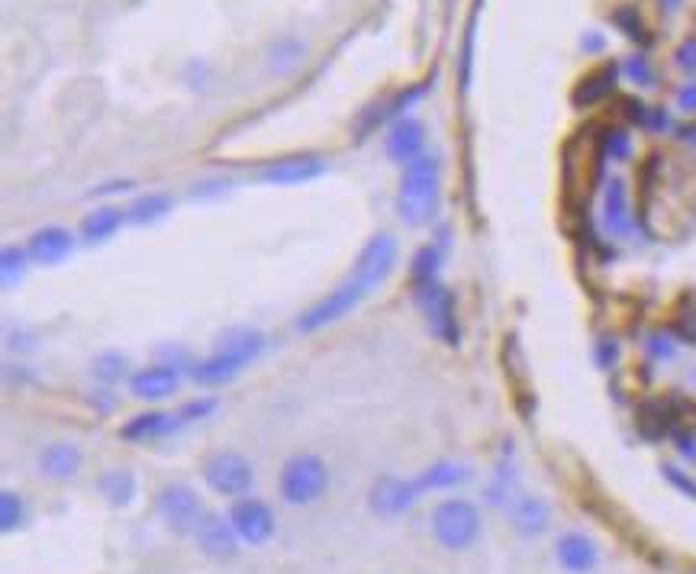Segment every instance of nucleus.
<instances>
[{"label":"nucleus","mask_w":696,"mask_h":574,"mask_svg":"<svg viewBox=\"0 0 696 574\" xmlns=\"http://www.w3.org/2000/svg\"><path fill=\"white\" fill-rule=\"evenodd\" d=\"M439 200H442V162L435 152H423L413 162L403 165L397 213L406 226H426L439 213Z\"/></svg>","instance_id":"nucleus-1"},{"label":"nucleus","mask_w":696,"mask_h":574,"mask_svg":"<svg viewBox=\"0 0 696 574\" xmlns=\"http://www.w3.org/2000/svg\"><path fill=\"white\" fill-rule=\"evenodd\" d=\"M261 349H265V336H261L258 329H232V333L220 339V346H216L210 358H203V362L194 365L191 375L197 384H207V387L226 384L236 378L245 365H252L261 355Z\"/></svg>","instance_id":"nucleus-2"},{"label":"nucleus","mask_w":696,"mask_h":574,"mask_svg":"<svg viewBox=\"0 0 696 574\" xmlns=\"http://www.w3.org/2000/svg\"><path fill=\"white\" fill-rule=\"evenodd\" d=\"M329 491V468L319 455L300 452L287 458L278 478V494L290 507H310Z\"/></svg>","instance_id":"nucleus-3"},{"label":"nucleus","mask_w":696,"mask_h":574,"mask_svg":"<svg viewBox=\"0 0 696 574\" xmlns=\"http://www.w3.org/2000/svg\"><path fill=\"white\" fill-rule=\"evenodd\" d=\"M432 536L452 552L471 549L477 536H481V513H477L471 500L448 497L432 510Z\"/></svg>","instance_id":"nucleus-4"},{"label":"nucleus","mask_w":696,"mask_h":574,"mask_svg":"<svg viewBox=\"0 0 696 574\" xmlns=\"http://www.w3.org/2000/svg\"><path fill=\"white\" fill-rule=\"evenodd\" d=\"M203 481L213 494L239 500L252 491L255 484V471L252 462L239 452H213L207 462H203Z\"/></svg>","instance_id":"nucleus-5"},{"label":"nucleus","mask_w":696,"mask_h":574,"mask_svg":"<svg viewBox=\"0 0 696 574\" xmlns=\"http://www.w3.org/2000/svg\"><path fill=\"white\" fill-rule=\"evenodd\" d=\"M155 510L165 520V526L178 536H194L203 523V504L187 484H168L155 497Z\"/></svg>","instance_id":"nucleus-6"},{"label":"nucleus","mask_w":696,"mask_h":574,"mask_svg":"<svg viewBox=\"0 0 696 574\" xmlns=\"http://www.w3.org/2000/svg\"><path fill=\"white\" fill-rule=\"evenodd\" d=\"M419 310H423L426 326L432 329L435 339H442L445 346H458V317H455V297L445 284L429 281L416 287Z\"/></svg>","instance_id":"nucleus-7"},{"label":"nucleus","mask_w":696,"mask_h":574,"mask_svg":"<svg viewBox=\"0 0 696 574\" xmlns=\"http://www.w3.org/2000/svg\"><path fill=\"white\" fill-rule=\"evenodd\" d=\"M365 297H368L365 287H361L355 278H348V281H342V284L336 287V291L319 300V304H313L307 313H300L297 329H300V333H316V329L339 323V320L348 317V313H352Z\"/></svg>","instance_id":"nucleus-8"},{"label":"nucleus","mask_w":696,"mask_h":574,"mask_svg":"<svg viewBox=\"0 0 696 574\" xmlns=\"http://www.w3.org/2000/svg\"><path fill=\"white\" fill-rule=\"evenodd\" d=\"M394 265H397V239L390 233H377L365 242V249L358 252L352 278L365 287V294H371L374 287H381L390 278Z\"/></svg>","instance_id":"nucleus-9"},{"label":"nucleus","mask_w":696,"mask_h":574,"mask_svg":"<svg viewBox=\"0 0 696 574\" xmlns=\"http://www.w3.org/2000/svg\"><path fill=\"white\" fill-rule=\"evenodd\" d=\"M229 523L245 545H265L274 536V513L265 500L242 497L229 510Z\"/></svg>","instance_id":"nucleus-10"},{"label":"nucleus","mask_w":696,"mask_h":574,"mask_svg":"<svg viewBox=\"0 0 696 574\" xmlns=\"http://www.w3.org/2000/svg\"><path fill=\"white\" fill-rule=\"evenodd\" d=\"M423 494H426V487L419 484V478H413V481L381 478L371 487V510L377 516H384V520H394V516L410 510Z\"/></svg>","instance_id":"nucleus-11"},{"label":"nucleus","mask_w":696,"mask_h":574,"mask_svg":"<svg viewBox=\"0 0 696 574\" xmlns=\"http://www.w3.org/2000/svg\"><path fill=\"white\" fill-rule=\"evenodd\" d=\"M194 539H197V549L207 558H213V562H229V558H236L239 542H242L236 536V529H232V523H226L223 516H216V513L203 516Z\"/></svg>","instance_id":"nucleus-12"},{"label":"nucleus","mask_w":696,"mask_h":574,"mask_svg":"<svg viewBox=\"0 0 696 574\" xmlns=\"http://www.w3.org/2000/svg\"><path fill=\"white\" fill-rule=\"evenodd\" d=\"M603 226L613 239H629L632 236V210H629V191L622 178H609L606 181V194H603Z\"/></svg>","instance_id":"nucleus-13"},{"label":"nucleus","mask_w":696,"mask_h":574,"mask_svg":"<svg viewBox=\"0 0 696 574\" xmlns=\"http://www.w3.org/2000/svg\"><path fill=\"white\" fill-rule=\"evenodd\" d=\"M326 171V162L319 155H290V159H281L268 165L258 175V181L265 184H307L313 178H319Z\"/></svg>","instance_id":"nucleus-14"},{"label":"nucleus","mask_w":696,"mask_h":574,"mask_svg":"<svg viewBox=\"0 0 696 574\" xmlns=\"http://www.w3.org/2000/svg\"><path fill=\"white\" fill-rule=\"evenodd\" d=\"M423 146H426V126L413 120V117H400L394 120V126H390L387 133V155L394 162H413L416 155H423Z\"/></svg>","instance_id":"nucleus-15"},{"label":"nucleus","mask_w":696,"mask_h":574,"mask_svg":"<svg viewBox=\"0 0 696 574\" xmlns=\"http://www.w3.org/2000/svg\"><path fill=\"white\" fill-rule=\"evenodd\" d=\"M71 249H75V239H71L65 226H42L29 239V255H33V262L42 265H62Z\"/></svg>","instance_id":"nucleus-16"},{"label":"nucleus","mask_w":696,"mask_h":574,"mask_svg":"<svg viewBox=\"0 0 696 574\" xmlns=\"http://www.w3.org/2000/svg\"><path fill=\"white\" fill-rule=\"evenodd\" d=\"M178 368L174 365H152V368H142L129 381V391L139 400H165L168 394L178 391Z\"/></svg>","instance_id":"nucleus-17"},{"label":"nucleus","mask_w":696,"mask_h":574,"mask_svg":"<svg viewBox=\"0 0 696 574\" xmlns=\"http://www.w3.org/2000/svg\"><path fill=\"white\" fill-rule=\"evenodd\" d=\"M555 555H558L561 568L571 571V574H587V571L597 568V562H600L597 545H593L587 536H580V533L561 536L558 545H555Z\"/></svg>","instance_id":"nucleus-18"},{"label":"nucleus","mask_w":696,"mask_h":574,"mask_svg":"<svg viewBox=\"0 0 696 574\" xmlns=\"http://www.w3.org/2000/svg\"><path fill=\"white\" fill-rule=\"evenodd\" d=\"M39 471L49 481H71L81 471V452L71 442H52L39 452Z\"/></svg>","instance_id":"nucleus-19"},{"label":"nucleus","mask_w":696,"mask_h":574,"mask_svg":"<svg viewBox=\"0 0 696 574\" xmlns=\"http://www.w3.org/2000/svg\"><path fill=\"white\" fill-rule=\"evenodd\" d=\"M616 75H619V65H616V62H609V65H603V68L593 71V75L580 78V84H577L574 94H571L574 107H593V104H600L603 97L613 94V88H616Z\"/></svg>","instance_id":"nucleus-20"},{"label":"nucleus","mask_w":696,"mask_h":574,"mask_svg":"<svg viewBox=\"0 0 696 574\" xmlns=\"http://www.w3.org/2000/svg\"><path fill=\"white\" fill-rule=\"evenodd\" d=\"M168 433H174V416L162 413V410H152V413L133 416V420L120 429V439H126V442H152V439H162Z\"/></svg>","instance_id":"nucleus-21"},{"label":"nucleus","mask_w":696,"mask_h":574,"mask_svg":"<svg viewBox=\"0 0 696 574\" xmlns=\"http://www.w3.org/2000/svg\"><path fill=\"white\" fill-rule=\"evenodd\" d=\"M100 494H104V500L110 507H129L136 500V475L126 468H110L100 475L97 481Z\"/></svg>","instance_id":"nucleus-22"},{"label":"nucleus","mask_w":696,"mask_h":574,"mask_svg":"<svg viewBox=\"0 0 696 574\" xmlns=\"http://www.w3.org/2000/svg\"><path fill=\"white\" fill-rule=\"evenodd\" d=\"M548 520H551V510L542 497H522L513 507V526L522 536H542L548 529Z\"/></svg>","instance_id":"nucleus-23"},{"label":"nucleus","mask_w":696,"mask_h":574,"mask_svg":"<svg viewBox=\"0 0 696 574\" xmlns=\"http://www.w3.org/2000/svg\"><path fill=\"white\" fill-rule=\"evenodd\" d=\"M303 52H307V46L294 36L274 39L268 46V68L274 71V75H290V71L303 62Z\"/></svg>","instance_id":"nucleus-24"},{"label":"nucleus","mask_w":696,"mask_h":574,"mask_svg":"<svg viewBox=\"0 0 696 574\" xmlns=\"http://www.w3.org/2000/svg\"><path fill=\"white\" fill-rule=\"evenodd\" d=\"M468 478H471V471L458 462H435L419 475V484H423L426 491H445V487H461Z\"/></svg>","instance_id":"nucleus-25"},{"label":"nucleus","mask_w":696,"mask_h":574,"mask_svg":"<svg viewBox=\"0 0 696 574\" xmlns=\"http://www.w3.org/2000/svg\"><path fill=\"white\" fill-rule=\"evenodd\" d=\"M123 223V210H116V207H100L94 213H87L84 223H81V233L87 242H104L110 239L116 229H120Z\"/></svg>","instance_id":"nucleus-26"},{"label":"nucleus","mask_w":696,"mask_h":574,"mask_svg":"<svg viewBox=\"0 0 696 574\" xmlns=\"http://www.w3.org/2000/svg\"><path fill=\"white\" fill-rule=\"evenodd\" d=\"M168 210H171V197L168 194H145V197L136 200L133 207H129V220L145 226V223L162 220Z\"/></svg>","instance_id":"nucleus-27"},{"label":"nucleus","mask_w":696,"mask_h":574,"mask_svg":"<svg viewBox=\"0 0 696 574\" xmlns=\"http://www.w3.org/2000/svg\"><path fill=\"white\" fill-rule=\"evenodd\" d=\"M26 258H33L29 249H17V246H4V252H0V278H4L7 291H13L26 275Z\"/></svg>","instance_id":"nucleus-28"},{"label":"nucleus","mask_w":696,"mask_h":574,"mask_svg":"<svg viewBox=\"0 0 696 574\" xmlns=\"http://www.w3.org/2000/svg\"><path fill=\"white\" fill-rule=\"evenodd\" d=\"M26 520V504L23 497L17 491H0V529L4 533H13V529H20Z\"/></svg>","instance_id":"nucleus-29"},{"label":"nucleus","mask_w":696,"mask_h":574,"mask_svg":"<svg viewBox=\"0 0 696 574\" xmlns=\"http://www.w3.org/2000/svg\"><path fill=\"white\" fill-rule=\"evenodd\" d=\"M439 265H442V252L439 246H426L419 249L416 262H413V284H429V281H439L435 275H439Z\"/></svg>","instance_id":"nucleus-30"},{"label":"nucleus","mask_w":696,"mask_h":574,"mask_svg":"<svg viewBox=\"0 0 696 574\" xmlns=\"http://www.w3.org/2000/svg\"><path fill=\"white\" fill-rule=\"evenodd\" d=\"M638 429H642V436L648 439H658L664 429H667V407L658 404V400H648V404H642V416H638Z\"/></svg>","instance_id":"nucleus-31"},{"label":"nucleus","mask_w":696,"mask_h":574,"mask_svg":"<svg viewBox=\"0 0 696 574\" xmlns=\"http://www.w3.org/2000/svg\"><path fill=\"white\" fill-rule=\"evenodd\" d=\"M600 142H603V155L613 162H626L632 155V139H629L626 129H606Z\"/></svg>","instance_id":"nucleus-32"},{"label":"nucleus","mask_w":696,"mask_h":574,"mask_svg":"<svg viewBox=\"0 0 696 574\" xmlns=\"http://www.w3.org/2000/svg\"><path fill=\"white\" fill-rule=\"evenodd\" d=\"M123 375H126V355H120V352H104V355L94 358V378L113 384V381H120Z\"/></svg>","instance_id":"nucleus-33"},{"label":"nucleus","mask_w":696,"mask_h":574,"mask_svg":"<svg viewBox=\"0 0 696 574\" xmlns=\"http://www.w3.org/2000/svg\"><path fill=\"white\" fill-rule=\"evenodd\" d=\"M216 400L213 397H200V400H191V404L187 407H181L178 413H171L174 416V433H178L181 426H187V423H197V420H203V416H210V413H216Z\"/></svg>","instance_id":"nucleus-34"},{"label":"nucleus","mask_w":696,"mask_h":574,"mask_svg":"<svg viewBox=\"0 0 696 574\" xmlns=\"http://www.w3.org/2000/svg\"><path fill=\"white\" fill-rule=\"evenodd\" d=\"M613 23H616L619 30L626 33L629 39H635V42H648L645 23H642V17H638V10H635V7H619V10H613Z\"/></svg>","instance_id":"nucleus-35"},{"label":"nucleus","mask_w":696,"mask_h":574,"mask_svg":"<svg viewBox=\"0 0 696 574\" xmlns=\"http://www.w3.org/2000/svg\"><path fill=\"white\" fill-rule=\"evenodd\" d=\"M674 329H677V336H680V339L690 342V346H696V294L684 297V307L677 310V323H674Z\"/></svg>","instance_id":"nucleus-36"},{"label":"nucleus","mask_w":696,"mask_h":574,"mask_svg":"<svg viewBox=\"0 0 696 574\" xmlns=\"http://www.w3.org/2000/svg\"><path fill=\"white\" fill-rule=\"evenodd\" d=\"M622 68H626L629 81L642 84V88H651V84H655V71H651V62L645 59V55H632Z\"/></svg>","instance_id":"nucleus-37"},{"label":"nucleus","mask_w":696,"mask_h":574,"mask_svg":"<svg viewBox=\"0 0 696 574\" xmlns=\"http://www.w3.org/2000/svg\"><path fill=\"white\" fill-rule=\"evenodd\" d=\"M661 475H664L667 481H671L680 494H687V497H693V500H696V481H693L690 475H684V471L674 468V465H661Z\"/></svg>","instance_id":"nucleus-38"},{"label":"nucleus","mask_w":696,"mask_h":574,"mask_svg":"<svg viewBox=\"0 0 696 574\" xmlns=\"http://www.w3.org/2000/svg\"><path fill=\"white\" fill-rule=\"evenodd\" d=\"M648 352H651V358H661V362H667V358H674V342H671V336L655 333V336L648 339Z\"/></svg>","instance_id":"nucleus-39"},{"label":"nucleus","mask_w":696,"mask_h":574,"mask_svg":"<svg viewBox=\"0 0 696 574\" xmlns=\"http://www.w3.org/2000/svg\"><path fill=\"white\" fill-rule=\"evenodd\" d=\"M671 126V117H667V110L661 107H648V117L642 123V129H648V133H661V129Z\"/></svg>","instance_id":"nucleus-40"},{"label":"nucleus","mask_w":696,"mask_h":574,"mask_svg":"<svg viewBox=\"0 0 696 574\" xmlns=\"http://www.w3.org/2000/svg\"><path fill=\"white\" fill-rule=\"evenodd\" d=\"M677 65L690 71V75H696V39H687L684 46L677 49Z\"/></svg>","instance_id":"nucleus-41"},{"label":"nucleus","mask_w":696,"mask_h":574,"mask_svg":"<svg viewBox=\"0 0 696 574\" xmlns=\"http://www.w3.org/2000/svg\"><path fill=\"white\" fill-rule=\"evenodd\" d=\"M677 107L684 113H696V81H687L684 88L677 91Z\"/></svg>","instance_id":"nucleus-42"},{"label":"nucleus","mask_w":696,"mask_h":574,"mask_svg":"<svg viewBox=\"0 0 696 574\" xmlns=\"http://www.w3.org/2000/svg\"><path fill=\"white\" fill-rule=\"evenodd\" d=\"M616 355H619V346L613 339H600V346H597V362H600V368H609L616 362Z\"/></svg>","instance_id":"nucleus-43"},{"label":"nucleus","mask_w":696,"mask_h":574,"mask_svg":"<svg viewBox=\"0 0 696 574\" xmlns=\"http://www.w3.org/2000/svg\"><path fill=\"white\" fill-rule=\"evenodd\" d=\"M674 439H677V449H680V455L696 458V439H693V436H687V433H677Z\"/></svg>","instance_id":"nucleus-44"},{"label":"nucleus","mask_w":696,"mask_h":574,"mask_svg":"<svg viewBox=\"0 0 696 574\" xmlns=\"http://www.w3.org/2000/svg\"><path fill=\"white\" fill-rule=\"evenodd\" d=\"M603 46H606V39L600 33H587L584 39H580V49L584 52H600Z\"/></svg>","instance_id":"nucleus-45"},{"label":"nucleus","mask_w":696,"mask_h":574,"mask_svg":"<svg viewBox=\"0 0 696 574\" xmlns=\"http://www.w3.org/2000/svg\"><path fill=\"white\" fill-rule=\"evenodd\" d=\"M661 4H664L667 10H677L680 4H684V0H661Z\"/></svg>","instance_id":"nucleus-46"},{"label":"nucleus","mask_w":696,"mask_h":574,"mask_svg":"<svg viewBox=\"0 0 696 574\" xmlns=\"http://www.w3.org/2000/svg\"><path fill=\"white\" fill-rule=\"evenodd\" d=\"M693 378H696V375H693Z\"/></svg>","instance_id":"nucleus-47"}]
</instances>
